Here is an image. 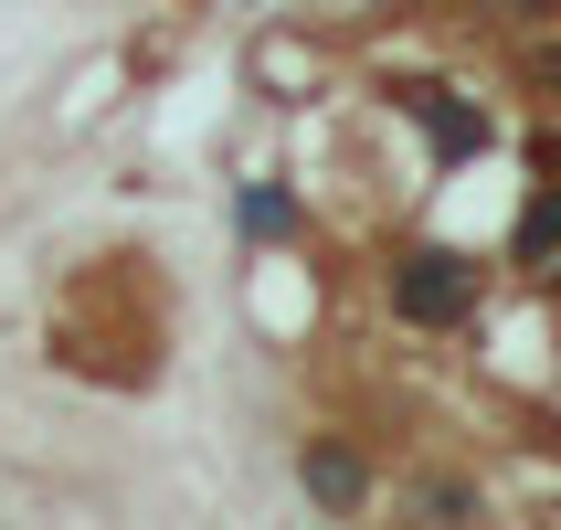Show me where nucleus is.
Returning a JSON list of instances; mask_svg holds the SVG:
<instances>
[{"instance_id":"nucleus-1","label":"nucleus","mask_w":561,"mask_h":530,"mask_svg":"<svg viewBox=\"0 0 561 530\" xmlns=\"http://www.w3.org/2000/svg\"><path fill=\"white\" fill-rule=\"evenodd\" d=\"M392 297H403V318H413V329H445V318H467L477 277H467V255H413Z\"/></svg>"},{"instance_id":"nucleus-2","label":"nucleus","mask_w":561,"mask_h":530,"mask_svg":"<svg viewBox=\"0 0 561 530\" xmlns=\"http://www.w3.org/2000/svg\"><path fill=\"white\" fill-rule=\"evenodd\" d=\"M308 488L329 509H360V488H371V477H360V456H350V446H308Z\"/></svg>"},{"instance_id":"nucleus-3","label":"nucleus","mask_w":561,"mask_h":530,"mask_svg":"<svg viewBox=\"0 0 561 530\" xmlns=\"http://www.w3.org/2000/svg\"><path fill=\"white\" fill-rule=\"evenodd\" d=\"M424 127H435L445 149H477V138H488V117H477V106H445V95H424Z\"/></svg>"},{"instance_id":"nucleus-4","label":"nucleus","mask_w":561,"mask_h":530,"mask_svg":"<svg viewBox=\"0 0 561 530\" xmlns=\"http://www.w3.org/2000/svg\"><path fill=\"white\" fill-rule=\"evenodd\" d=\"M519 255H561V202H530L519 213Z\"/></svg>"}]
</instances>
